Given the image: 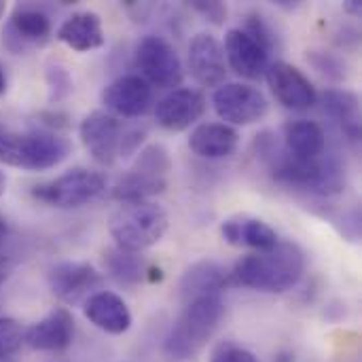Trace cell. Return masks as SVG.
Returning <instances> with one entry per match:
<instances>
[{
  "instance_id": "6da1fadb",
  "label": "cell",
  "mask_w": 362,
  "mask_h": 362,
  "mask_svg": "<svg viewBox=\"0 0 362 362\" xmlns=\"http://www.w3.org/2000/svg\"><path fill=\"white\" fill-rule=\"evenodd\" d=\"M255 153L267 165L272 176L286 187L301 189L318 197H335L346 191V168L337 157H318L312 161L295 159L272 132L257 136Z\"/></svg>"
},
{
  "instance_id": "7a4b0ae2",
  "label": "cell",
  "mask_w": 362,
  "mask_h": 362,
  "mask_svg": "<svg viewBox=\"0 0 362 362\" xmlns=\"http://www.w3.org/2000/svg\"><path fill=\"white\" fill-rule=\"evenodd\" d=\"M305 274V255L295 242H278L276 246L242 257L231 280L259 293H286L299 284Z\"/></svg>"
},
{
  "instance_id": "3957f363",
  "label": "cell",
  "mask_w": 362,
  "mask_h": 362,
  "mask_svg": "<svg viewBox=\"0 0 362 362\" xmlns=\"http://www.w3.org/2000/svg\"><path fill=\"white\" fill-rule=\"evenodd\" d=\"M225 316V305L221 295L197 297L187 303L180 318L170 329L163 350L172 361L195 358L216 333Z\"/></svg>"
},
{
  "instance_id": "277c9868",
  "label": "cell",
  "mask_w": 362,
  "mask_h": 362,
  "mask_svg": "<svg viewBox=\"0 0 362 362\" xmlns=\"http://www.w3.org/2000/svg\"><path fill=\"white\" fill-rule=\"evenodd\" d=\"M72 151V144L66 136L30 129V132H8L0 134V161L4 165L25 170V172H45L59 165Z\"/></svg>"
},
{
  "instance_id": "5b68a950",
  "label": "cell",
  "mask_w": 362,
  "mask_h": 362,
  "mask_svg": "<svg viewBox=\"0 0 362 362\" xmlns=\"http://www.w3.org/2000/svg\"><path fill=\"white\" fill-rule=\"evenodd\" d=\"M168 227V212L155 202L121 204V208L108 221V231L115 244L129 252L153 248L163 240Z\"/></svg>"
},
{
  "instance_id": "8992f818",
  "label": "cell",
  "mask_w": 362,
  "mask_h": 362,
  "mask_svg": "<svg viewBox=\"0 0 362 362\" xmlns=\"http://www.w3.org/2000/svg\"><path fill=\"white\" fill-rule=\"evenodd\" d=\"M106 191V178L100 172L74 168L53 180L40 182L32 189V197L59 210L81 208Z\"/></svg>"
},
{
  "instance_id": "52a82bcc",
  "label": "cell",
  "mask_w": 362,
  "mask_h": 362,
  "mask_svg": "<svg viewBox=\"0 0 362 362\" xmlns=\"http://www.w3.org/2000/svg\"><path fill=\"white\" fill-rule=\"evenodd\" d=\"M136 66L140 76L157 89H178L185 78V68L178 51L161 36L148 34L136 47Z\"/></svg>"
},
{
  "instance_id": "ba28073f",
  "label": "cell",
  "mask_w": 362,
  "mask_h": 362,
  "mask_svg": "<svg viewBox=\"0 0 362 362\" xmlns=\"http://www.w3.org/2000/svg\"><path fill=\"white\" fill-rule=\"evenodd\" d=\"M212 104L216 115L225 125H255L263 121L269 112V102L265 93L246 83H223L212 93Z\"/></svg>"
},
{
  "instance_id": "9c48e42d",
  "label": "cell",
  "mask_w": 362,
  "mask_h": 362,
  "mask_svg": "<svg viewBox=\"0 0 362 362\" xmlns=\"http://www.w3.org/2000/svg\"><path fill=\"white\" fill-rule=\"evenodd\" d=\"M53 34L51 17L36 4H17L2 30V45L13 55L30 53L49 42Z\"/></svg>"
},
{
  "instance_id": "30bf717a",
  "label": "cell",
  "mask_w": 362,
  "mask_h": 362,
  "mask_svg": "<svg viewBox=\"0 0 362 362\" xmlns=\"http://www.w3.org/2000/svg\"><path fill=\"white\" fill-rule=\"evenodd\" d=\"M47 282L51 293L66 305L85 303L104 282L102 274L81 261H64L49 269Z\"/></svg>"
},
{
  "instance_id": "8fae6325",
  "label": "cell",
  "mask_w": 362,
  "mask_h": 362,
  "mask_svg": "<svg viewBox=\"0 0 362 362\" xmlns=\"http://www.w3.org/2000/svg\"><path fill=\"white\" fill-rule=\"evenodd\" d=\"M265 78L274 98L288 110H310L318 104L314 83L288 62H272L265 70Z\"/></svg>"
},
{
  "instance_id": "7c38bea8",
  "label": "cell",
  "mask_w": 362,
  "mask_h": 362,
  "mask_svg": "<svg viewBox=\"0 0 362 362\" xmlns=\"http://www.w3.org/2000/svg\"><path fill=\"white\" fill-rule=\"evenodd\" d=\"M78 136L85 151L100 165H112L119 159L123 125L110 112L106 110L89 112L78 125Z\"/></svg>"
},
{
  "instance_id": "4fadbf2b",
  "label": "cell",
  "mask_w": 362,
  "mask_h": 362,
  "mask_svg": "<svg viewBox=\"0 0 362 362\" xmlns=\"http://www.w3.org/2000/svg\"><path fill=\"white\" fill-rule=\"evenodd\" d=\"M102 102L106 106V112L117 119H138L153 108L155 95L153 87L140 74H123L104 89Z\"/></svg>"
},
{
  "instance_id": "5bb4252c",
  "label": "cell",
  "mask_w": 362,
  "mask_h": 362,
  "mask_svg": "<svg viewBox=\"0 0 362 362\" xmlns=\"http://www.w3.org/2000/svg\"><path fill=\"white\" fill-rule=\"evenodd\" d=\"M206 112V98L191 87H178L155 104V119L168 132H185Z\"/></svg>"
},
{
  "instance_id": "9a60e30c",
  "label": "cell",
  "mask_w": 362,
  "mask_h": 362,
  "mask_svg": "<svg viewBox=\"0 0 362 362\" xmlns=\"http://www.w3.org/2000/svg\"><path fill=\"white\" fill-rule=\"evenodd\" d=\"M225 62L229 68L248 81H259L265 76V70L269 66V53L242 28H231L225 34Z\"/></svg>"
},
{
  "instance_id": "2e32d148",
  "label": "cell",
  "mask_w": 362,
  "mask_h": 362,
  "mask_svg": "<svg viewBox=\"0 0 362 362\" xmlns=\"http://www.w3.org/2000/svg\"><path fill=\"white\" fill-rule=\"evenodd\" d=\"M189 70L204 87H218L227 76L223 42L208 32H199L189 42Z\"/></svg>"
},
{
  "instance_id": "e0dca14e",
  "label": "cell",
  "mask_w": 362,
  "mask_h": 362,
  "mask_svg": "<svg viewBox=\"0 0 362 362\" xmlns=\"http://www.w3.org/2000/svg\"><path fill=\"white\" fill-rule=\"evenodd\" d=\"M74 339V318L66 308L51 310L23 331V344L36 352H62Z\"/></svg>"
},
{
  "instance_id": "ac0fdd59",
  "label": "cell",
  "mask_w": 362,
  "mask_h": 362,
  "mask_svg": "<svg viewBox=\"0 0 362 362\" xmlns=\"http://www.w3.org/2000/svg\"><path fill=\"white\" fill-rule=\"evenodd\" d=\"M83 314L95 329L108 335H123L132 329V312L127 303L110 291L93 293L83 303Z\"/></svg>"
},
{
  "instance_id": "d6986e66",
  "label": "cell",
  "mask_w": 362,
  "mask_h": 362,
  "mask_svg": "<svg viewBox=\"0 0 362 362\" xmlns=\"http://www.w3.org/2000/svg\"><path fill=\"white\" fill-rule=\"evenodd\" d=\"M55 36L66 47H70L72 51H78V53L100 49L106 42L102 19L93 11H76L70 17H66L62 21V25L57 28Z\"/></svg>"
},
{
  "instance_id": "ffe728a7",
  "label": "cell",
  "mask_w": 362,
  "mask_h": 362,
  "mask_svg": "<svg viewBox=\"0 0 362 362\" xmlns=\"http://www.w3.org/2000/svg\"><path fill=\"white\" fill-rule=\"evenodd\" d=\"M231 282V272H227L221 263L216 261H197L180 278V297L185 303L197 299V297H208V295H221L225 286Z\"/></svg>"
},
{
  "instance_id": "44dd1931",
  "label": "cell",
  "mask_w": 362,
  "mask_h": 362,
  "mask_svg": "<svg viewBox=\"0 0 362 362\" xmlns=\"http://www.w3.org/2000/svg\"><path fill=\"white\" fill-rule=\"evenodd\" d=\"M221 235L229 246L252 248L255 252L276 246L278 233L261 218L252 216H233L221 223Z\"/></svg>"
},
{
  "instance_id": "7402d4cb",
  "label": "cell",
  "mask_w": 362,
  "mask_h": 362,
  "mask_svg": "<svg viewBox=\"0 0 362 362\" xmlns=\"http://www.w3.org/2000/svg\"><path fill=\"white\" fill-rule=\"evenodd\" d=\"M240 146V134L225 123H202L189 136V148L204 159H227Z\"/></svg>"
},
{
  "instance_id": "603a6c76",
  "label": "cell",
  "mask_w": 362,
  "mask_h": 362,
  "mask_svg": "<svg viewBox=\"0 0 362 362\" xmlns=\"http://www.w3.org/2000/svg\"><path fill=\"white\" fill-rule=\"evenodd\" d=\"M322 108L335 123H339L341 134L348 142H361V100L354 91L344 87L325 89Z\"/></svg>"
},
{
  "instance_id": "cb8c5ba5",
  "label": "cell",
  "mask_w": 362,
  "mask_h": 362,
  "mask_svg": "<svg viewBox=\"0 0 362 362\" xmlns=\"http://www.w3.org/2000/svg\"><path fill=\"white\" fill-rule=\"evenodd\" d=\"M284 151L295 159L312 161L325 155L327 148V134L320 123L310 119L288 121L284 125Z\"/></svg>"
},
{
  "instance_id": "d4e9b609",
  "label": "cell",
  "mask_w": 362,
  "mask_h": 362,
  "mask_svg": "<svg viewBox=\"0 0 362 362\" xmlns=\"http://www.w3.org/2000/svg\"><path fill=\"white\" fill-rule=\"evenodd\" d=\"M165 189H168V178L129 170L115 182L110 195L121 204H138V202H151L155 195L165 193Z\"/></svg>"
},
{
  "instance_id": "484cf974",
  "label": "cell",
  "mask_w": 362,
  "mask_h": 362,
  "mask_svg": "<svg viewBox=\"0 0 362 362\" xmlns=\"http://www.w3.org/2000/svg\"><path fill=\"white\" fill-rule=\"evenodd\" d=\"M104 267L106 274L121 286H136L144 278V263L138 252H129L119 246L104 250Z\"/></svg>"
},
{
  "instance_id": "4316f807",
  "label": "cell",
  "mask_w": 362,
  "mask_h": 362,
  "mask_svg": "<svg viewBox=\"0 0 362 362\" xmlns=\"http://www.w3.org/2000/svg\"><path fill=\"white\" fill-rule=\"evenodd\" d=\"M132 170L142 172V174H151V176H159L165 178L168 172L172 170V157L170 151L161 144V142H153L146 144L138 151L136 161L132 165Z\"/></svg>"
},
{
  "instance_id": "83f0119b",
  "label": "cell",
  "mask_w": 362,
  "mask_h": 362,
  "mask_svg": "<svg viewBox=\"0 0 362 362\" xmlns=\"http://www.w3.org/2000/svg\"><path fill=\"white\" fill-rule=\"evenodd\" d=\"M308 64L325 78L333 83H341L348 76V64L341 55L325 49H312L308 51Z\"/></svg>"
},
{
  "instance_id": "f1b7e54d",
  "label": "cell",
  "mask_w": 362,
  "mask_h": 362,
  "mask_svg": "<svg viewBox=\"0 0 362 362\" xmlns=\"http://www.w3.org/2000/svg\"><path fill=\"white\" fill-rule=\"evenodd\" d=\"M45 81H47V89H49V102L57 104L64 102L72 91H74V78L70 74V70L62 64L51 59L45 66Z\"/></svg>"
},
{
  "instance_id": "f546056e",
  "label": "cell",
  "mask_w": 362,
  "mask_h": 362,
  "mask_svg": "<svg viewBox=\"0 0 362 362\" xmlns=\"http://www.w3.org/2000/svg\"><path fill=\"white\" fill-rule=\"evenodd\" d=\"M244 32L248 36H252L267 53L278 47V36H276L274 28L269 25V21L261 13H248L246 15V28H244Z\"/></svg>"
},
{
  "instance_id": "4dcf8cb0",
  "label": "cell",
  "mask_w": 362,
  "mask_h": 362,
  "mask_svg": "<svg viewBox=\"0 0 362 362\" xmlns=\"http://www.w3.org/2000/svg\"><path fill=\"white\" fill-rule=\"evenodd\" d=\"M23 344V329L13 318H0V362L15 356Z\"/></svg>"
},
{
  "instance_id": "1f68e13d",
  "label": "cell",
  "mask_w": 362,
  "mask_h": 362,
  "mask_svg": "<svg viewBox=\"0 0 362 362\" xmlns=\"http://www.w3.org/2000/svg\"><path fill=\"white\" fill-rule=\"evenodd\" d=\"M210 362H259V358L252 352H248L246 348H242L233 341H225L214 350Z\"/></svg>"
},
{
  "instance_id": "d6a6232c",
  "label": "cell",
  "mask_w": 362,
  "mask_h": 362,
  "mask_svg": "<svg viewBox=\"0 0 362 362\" xmlns=\"http://www.w3.org/2000/svg\"><path fill=\"white\" fill-rule=\"evenodd\" d=\"M191 8L195 11V13H199L202 17H206L210 23H214V25H223L225 21H227V4H223V2H218V0H195V2H191Z\"/></svg>"
},
{
  "instance_id": "836d02e7",
  "label": "cell",
  "mask_w": 362,
  "mask_h": 362,
  "mask_svg": "<svg viewBox=\"0 0 362 362\" xmlns=\"http://www.w3.org/2000/svg\"><path fill=\"white\" fill-rule=\"evenodd\" d=\"M38 129H45V132H53V134H62L64 129L70 127V117L59 112V110H42L38 112Z\"/></svg>"
},
{
  "instance_id": "e575fe53",
  "label": "cell",
  "mask_w": 362,
  "mask_h": 362,
  "mask_svg": "<svg viewBox=\"0 0 362 362\" xmlns=\"http://www.w3.org/2000/svg\"><path fill=\"white\" fill-rule=\"evenodd\" d=\"M144 138H146L144 129H123L119 157L127 159V157H132V155H138V151H140V146H142Z\"/></svg>"
},
{
  "instance_id": "d590c367",
  "label": "cell",
  "mask_w": 362,
  "mask_h": 362,
  "mask_svg": "<svg viewBox=\"0 0 362 362\" xmlns=\"http://www.w3.org/2000/svg\"><path fill=\"white\" fill-rule=\"evenodd\" d=\"M11 274H13V261L6 257H0V286L8 280Z\"/></svg>"
},
{
  "instance_id": "8d00e7d4",
  "label": "cell",
  "mask_w": 362,
  "mask_h": 362,
  "mask_svg": "<svg viewBox=\"0 0 362 362\" xmlns=\"http://www.w3.org/2000/svg\"><path fill=\"white\" fill-rule=\"evenodd\" d=\"M344 8H346L348 13H352V15H361L362 4L358 0H348V2L344 4Z\"/></svg>"
},
{
  "instance_id": "74e56055",
  "label": "cell",
  "mask_w": 362,
  "mask_h": 362,
  "mask_svg": "<svg viewBox=\"0 0 362 362\" xmlns=\"http://www.w3.org/2000/svg\"><path fill=\"white\" fill-rule=\"evenodd\" d=\"M6 233H8V227H6V221L0 216V246L4 244V240H6Z\"/></svg>"
},
{
  "instance_id": "f35d334b",
  "label": "cell",
  "mask_w": 362,
  "mask_h": 362,
  "mask_svg": "<svg viewBox=\"0 0 362 362\" xmlns=\"http://www.w3.org/2000/svg\"><path fill=\"white\" fill-rule=\"evenodd\" d=\"M274 362H295V356H293L291 352H280Z\"/></svg>"
},
{
  "instance_id": "ab89813d",
  "label": "cell",
  "mask_w": 362,
  "mask_h": 362,
  "mask_svg": "<svg viewBox=\"0 0 362 362\" xmlns=\"http://www.w3.org/2000/svg\"><path fill=\"white\" fill-rule=\"evenodd\" d=\"M4 91H6V74H4V70L0 66V98L4 95Z\"/></svg>"
},
{
  "instance_id": "60d3db41",
  "label": "cell",
  "mask_w": 362,
  "mask_h": 362,
  "mask_svg": "<svg viewBox=\"0 0 362 362\" xmlns=\"http://www.w3.org/2000/svg\"><path fill=\"white\" fill-rule=\"evenodd\" d=\"M4 191H6V176H4V172L0 170V197L4 195Z\"/></svg>"
},
{
  "instance_id": "b9f144b4",
  "label": "cell",
  "mask_w": 362,
  "mask_h": 362,
  "mask_svg": "<svg viewBox=\"0 0 362 362\" xmlns=\"http://www.w3.org/2000/svg\"><path fill=\"white\" fill-rule=\"evenodd\" d=\"M4 11H6V4H4V2H2V0H0V17H2V15H4Z\"/></svg>"
},
{
  "instance_id": "7bdbcfd3",
  "label": "cell",
  "mask_w": 362,
  "mask_h": 362,
  "mask_svg": "<svg viewBox=\"0 0 362 362\" xmlns=\"http://www.w3.org/2000/svg\"><path fill=\"white\" fill-rule=\"evenodd\" d=\"M2 132H4V127H2V125H0V134H2Z\"/></svg>"
}]
</instances>
